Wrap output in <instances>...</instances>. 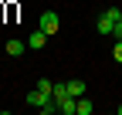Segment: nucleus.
<instances>
[{
  "mask_svg": "<svg viewBox=\"0 0 122 115\" xmlns=\"http://www.w3.org/2000/svg\"><path fill=\"white\" fill-rule=\"evenodd\" d=\"M37 27H41V31L51 37V34H58L61 20H58V14H54V10H44V14H41V20H37Z\"/></svg>",
  "mask_w": 122,
  "mask_h": 115,
  "instance_id": "obj_1",
  "label": "nucleus"
},
{
  "mask_svg": "<svg viewBox=\"0 0 122 115\" xmlns=\"http://www.w3.org/2000/svg\"><path fill=\"white\" fill-rule=\"evenodd\" d=\"M24 102H27V105H34V108L41 112L44 105H48V102H51V95H48V91H41V88H34V91H30V95L24 98Z\"/></svg>",
  "mask_w": 122,
  "mask_h": 115,
  "instance_id": "obj_2",
  "label": "nucleus"
},
{
  "mask_svg": "<svg viewBox=\"0 0 122 115\" xmlns=\"http://www.w3.org/2000/svg\"><path fill=\"white\" fill-rule=\"evenodd\" d=\"M44 44H48V34H44V31H41V27H37V31H34V34H30V37H27V48H34V51H41Z\"/></svg>",
  "mask_w": 122,
  "mask_h": 115,
  "instance_id": "obj_3",
  "label": "nucleus"
},
{
  "mask_svg": "<svg viewBox=\"0 0 122 115\" xmlns=\"http://www.w3.org/2000/svg\"><path fill=\"white\" fill-rule=\"evenodd\" d=\"M4 51H7L10 58H20V54L27 51V44H24V41H17V37H10V41H7V48H4Z\"/></svg>",
  "mask_w": 122,
  "mask_h": 115,
  "instance_id": "obj_4",
  "label": "nucleus"
},
{
  "mask_svg": "<svg viewBox=\"0 0 122 115\" xmlns=\"http://www.w3.org/2000/svg\"><path fill=\"white\" fill-rule=\"evenodd\" d=\"M95 27H98V34H112V27H115V20H112L109 14L102 10V14H98V24H95Z\"/></svg>",
  "mask_w": 122,
  "mask_h": 115,
  "instance_id": "obj_5",
  "label": "nucleus"
},
{
  "mask_svg": "<svg viewBox=\"0 0 122 115\" xmlns=\"http://www.w3.org/2000/svg\"><path fill=\"white\" fill-rule=\"evenodd\" d=\"M85 91H88V88H85L81 78H71V81H68V95H71V98H81Z\"/></svg>",
  "mask_w": 122,
  "mask_h": 115,
  "instance_id": "obj_6",
  "label": "nucleus"
},
{
  "mask_svg": "<svg viewBox=\"0 0 122 115\" xmlns=\"http://www.w3.org/2000/svg\"><path fill=\"white\" fill-rule=\"evenodd\" d=\"M92 112H95V102H92L88 95H81V98H78V108H75V115H92Z\"/></svg>",
  "mask_w": 122,
  "mask_h": 115,
  "instance_id": "obj_7",
  "label": "nucleus"
},
{
  "mask_svg": "<svg viewBox=\"0 0 122 115\" xmlns=\"http://www.w3.org/2000/svg\"><path fill=\"white\" fill-rule=\"evenodd\" d=\"M75 108H78V98H61V102H58V112H65V115H75Z\"/></svg>",
  "mask_w": 122,
  "mask_h": 115,
  "instance_id": "obj_8",
  "label": "nucleus"
},
{
  "mask_svg": "<svg viewBox=\"0 0 122 115\" xmlns=\"http://www.w3.org/2000/svg\"><path fill=\"white\" fill-rule=\"evenodd\" d=\"M34 88H41V91H48V95H51V91H54V81H48V78H37V85H34Z\"/></svg>",
  "mask_w": 122,
  "mask_h": 115,
  "instance_id": "obj_9",
  "label": "nucleus"
},
{
  "mask_svg": "<svg viewBox=\"0 0 122 115\" xmlns=\"http://www.w3.org/2000/svg\"><path fill=\"white\" fill-rule=\"evenodd\" d=\"M105 14H109V17H112V20H115V24H119V20H122V10H119V7H105Z\"/></svg>",
  "mask_w": 122,
  "mask_h": 115,
  "instance_id": "obj_10",
  "label": "nucleus"
},
{
  "mask_svg": "<svg viewBox=\"0 0 122 115\" xmlns=\"http://www.w3.org/2000/svg\"><path fill=\"white\" fill-rule=\"evenodd\" d=\"M112 58H115L119 64H122V41H115V48H112Z\"/></svg>",
  "mask_w": 122,
  "mask_h": 115,
  "instance_id": "obj_11",
  "label": "nucleus"
},
{
  "mask_svg": "<svg viewBox=\"0 0 122 115\" xmlns=\"http://www.w3.org/2000/svg\"><path fill=\"white\" fill-rule=\"evenodd\" d=\"M112 37H115V41H122V20H119V24L112 27Z\"/></svg>",
  "mask_w": 122,
  "mask_h": 115,
  "instance_id": "obj_12",
  "label": "nucleus"
},
{
  "mask_svg": "<svg viewBox=\"0 0 122 115\" xmlns=\"http://www.w3.org/2000/svg\"><path fill=\"white\" fill-rule=\"evenodd\" d=\"M119 115H122V105H119Z\"/></svg>",
  "mask_w": 122,
  "mask_h": 115,
  "instance_id": "obj_13",
  "label": "nucleus"
}]
</instances>
